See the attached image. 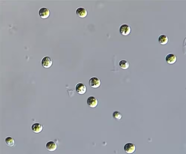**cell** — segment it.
Segmentation results:
<instances>
[{
  "mask_svg": "<svg viewBox=\"0 0 186 154\" xmlns=\"http://www.w3.org/2000/svg\"><path fill=\"white\" fill-rule=\"evenodd\" d=\"M53 61L52 58L49 56H46L42 59V66L45 68H49L52 66Z\"/></svg>",
  "mask_w": 186,
  "mask_h": 154,
  "instance_id": "obj_1",
  "label": "cell"
},
{
  "mask_svg": "<svg viewBox=\"0 0 186 154\" xmlns=\"http://www.w3.org/2000/svg\"><path fill=\"white\" fill-rule=\"evenodd\" d=\"M90 86L92 88H96L100 87L101 84V79L97 77H92L90 79L89 81Z\"/></svg>",
  "mask_w": 186,
  "mask_h": 154,
  "instance_id": "obj_2",
  "label": "cell"
},
{
  "mask_svg": "<svg viewBox=\"0 0 186 154\" xmlns=\"http://www.w3.org/2000/svg\"><path fill=\"white\" fill-rule=\"evenodd\" d=\"M124 149L127 153L131 154L134 153L135 152L136 147L134 144L129 142L124 145Z\"/></svg>",
  "mask_w": 186,
  "mask_h": 154,
  "instance_id": "obj_3",
  "label": "cell"
},
{
  "mask_svg": "<svg viewBox=\"0 0 186 154\" xmlns=\"http://www.w3.org/2000/svg\"><path fill=\"white\" fill-rule=\"evenodd\" d=\"M120 32L121 35L123 36L129 35L131 32V28L128 24H122L120 28Z\"/></svg>",
  "mask_w": 186,
  "mask_h": 154,
  "instance_id": "obj_4",
  "label": "cell"
},
{
  "mask_svg": "<svg viewBox=\"0 0 186 154\" xmlns=\"http://www.w3.org/2000/svg\"><path fill=\"white\" fill-rule=\"evenodd\" d=\"M38 13L41 18L46 19L49 17L50 12L49 9L47 8L42 7L40 9Z\"/></svg>",
  "mask_w": 186,
  "mask_h": 154,
  "instance_id": "obj_5",
  "label": "cell"
},
{
  "mask_svg": "<svg viewBox=\"0 0 186 154\" xmlns=\"http://www.w3.org/2000/svg\"><path fill=\"white\" fill-rule=\"evenodd\" d=\"M76 90L78 94L80 95H84L86 93L87 90L86 86L83 83H78L76 86Z\"/></svg>",
  "mask_w": 186,
  "mask_h": 154,
  "instance_id": "obj_6",
  "label": "cell"
},
{
  "mask_svg": "<svg viewBox=\"0 0 186 154\" xmlns=\"http://www.w3.org/2000/svg\"><path fill=\"white\" fill-rule=\"evenodd\" d=\"M76 13L78 17L81 18H84L86 17L88 15V11L84 7H78L76 10Z\"/></svg>",
  "mask_w": 186,
  "mask_h": 154,
  "instance_id": "obj_7",
  "label": "cell"
},
{
  "mask_svg": "<svg viewBox=\"0 0 186 154\" xmlns=\"http://www.w3.org/2000/svg\"><path fill=\"white\" fill-rule=\"evenodd\" d=\"M88 106L92 108H95L98 105V100L94 97L92 96L88 97L87 100Z\"/></svg>",
  "mask_w": 186,
  "mask_h": 154,
  "instance_id": "obj_8",
  "label": "cell"
},
{
  "mask_svg": "<svg viewBox=\"0 0 186 154\" xmlns=\"http://www.w3.org/2000/svg\"><path fill=\"white\" fill-rule=\"evenodd\" d=\"M43 127L42 124L38 123L33 124L31 126V129L33 133H41L43 130Z\"/></svg>",
  "mask_w": 186,
  "mask_h": 154,
  "instance_id": "obj_9",
  "label": "cell"
},
{
  "mask_svg": "<svg viewBox=\"0 0 186 154\" xmlns=\"http://www.w3.org/2000/svg\"><path fill=\"white\" fill-rule=\"evenodd\" d=\"M177 60L176 55L172 53L169 54L167 55L165 57V61L169 65H173L175 64Z\"/></svg>",
  "mask_w": 186,
  "mask_h": 154,
  "instance_id": "obj_10",
  "label": "cell"
},
{
  "mask_svg": "<svg viewBox=\"0 0 186 154\" xmlns=\"http://www.w3.org/2000/svg\"><path fill=\"white\" fill-rule=\"evenodd\" d=\"M46 148L50 152H54L57 149V144L53 141H50L47 142L45 145Z\"/></svg>",
  "mask_w": 186,
  "mask_h": 154,
  "instance_id": "obj_11",
  "label": "cell"
},
{
  "mask_svg": "<svg viewBox=\"0 0 186 154\" xmlns=\"http://www.w3.org/2000/svg\"><path fill=\"white\" fill-rule=\"evenodd\" d=\"M159 43L161 45H165L167 44L169 42V38L166 35H161L158 38Z\"/></svg>",
  "mask_w": 186,
  "mask_h": 154,
  "instance_id": "obj_12",
  "label": "cell"
},
{
  "mask_svg": "<svg viewBox=\"0 0 186 154\" xmlns=\"http://www.w3.org/2000/svg\"><path fill=\"white\" fill-rule=\"evenodd\" d=\"M119 66L123 70H126L129 68L130 64L127 61L122 60L119 61Z\"/></svg>",
  "mask_w": 186,
  "mask_h": 154,
  "instance_id": "obj_13",
  "label": "cell"
},
{
  "mask_svg": "<svg viewBox=\"0 0 186 154\" xmlns=\"http://www.w3.org/2000/svg\"><path fill=\"white\" fill-rule=\"evenodd\" d=\"M5 142L6 145L8 147H12L14 146L15 143L14 139L10 136L6 137L5 139Z\"/></svg>",
  "mask_w": 186,
  "mask_h": 154,
  "instance_id": "obj_14",
  "label": "cell"
},
{
  "mask_svg": "<svg viewBox=\"0 0 186 154\" xmlns=\"http://www.w3.org/2000/svg\"><path fill=\"white\" fill-rule=\"evenodd\" d=\"M113 117L116 120H120L122 118V115L120 112L115 111L112 114Z\"/></svg>",
  "mask_w": 186,
  "mask_h": 154,
  "instance_id": "obj_15",
  "label": "cell"
}]
</instances>
